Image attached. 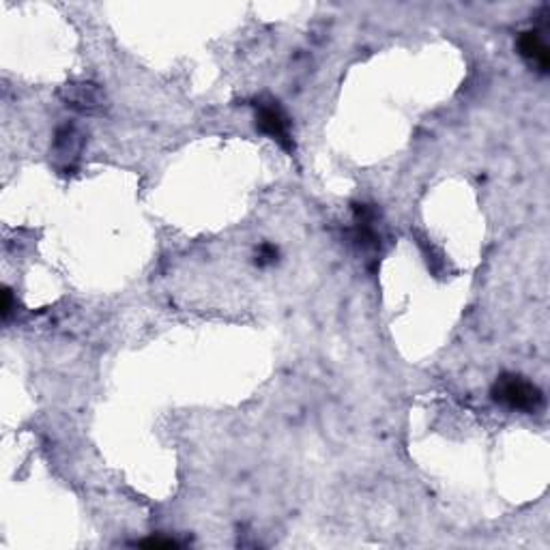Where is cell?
Returning a JSON list of instances; mask_svg holds the SVG:
<instances>
[{
    "label": "cell",
    "mask_w": 550,
    "mask_h": 550,
    "mask_svg": "<svg viewBox=\"0 0 550 550\" xmlns=\"http://www.w3.org/2000/svg\"><path fill=\"white\" fill-rule=\"evenodd\" d=\"M492 398L521 413H537L544 407L542 389L521 375H501L492 385Z\"/></svg>",
    "instance_id": "cell-1"
},
{
    "label": "cell",
    "mask_w": 550,
    "mask_h": 550,
    "mask_svg": "<svg viewBox=\"0 0 550 550\" xmlns=\"http://www.w3.org/2000/svg\"><path fill=\"white\" fill-rule=\"evenodd\" d=\"M256 127L275 140L282 149L292 151V138H291V121L282 108L278 106V101L273 100H259L256 101Z\"/></svg>",
    "instance_id": "cell-2"
},
{
    "label": "cell",
    "mask_w": 550,
    "mask_h": 550,
    "mask_svg": "<svg viewBox=\"0 0 550 550\" xmlns=\"http://www.w3.org/2000/svg\"><path fill=\"white\" fill-rule=\"evenodd\" d=\"M63 101L82 114H97L106 106L103 90L93 82H71L63 89Z\"/></svg>",
    "instance_id": "cell-3"
},
{
    "label": "cell",
    "mask_w": 550,
    "mask_h": 550,
    "mask_svg": "<svg viewBox=\"0 0 550 550\" xmlns=\"http://www.w3.org/2000/svg\"><path fill=\"white\" fill-rule=\"evenodd\" d=\"M516 50L531 67H534L535 71L548 73L550 50H548L546 39H544L542 30L534 28V30H524V33L518 35Z\"/></svg>",
    "instance_id": "cell-4"
},
{
    "label": "cell",
    "mask_w": 550,
    "mask_h": 550,
    "mask_svg": "<svg viewBox=\"0 0 550 550\" xmlns=\"http://www.w3.org/2000/svg\"><path fill=\"white\" fill-rule=\"evenodd\" d=\"M355 217H353V239L362 252H376L381 237L376 232V213L368 205H355Z\"/></svg>",
    "instance_id": "cell-5"
},
{
    "label": "cell",
    "mask_w": 550,
    "mask_h": 550,
    "mask_svg": "<svg viewBox=\"0 0 550 550\" xmlns=\"http://www.w3.org/2000/svg\"><path fill=\"white\" fill-rule=\"evenodd\" d=\"M84 144L82 133L78 132V127L73 125H63L58 127L57 133H54V157L65 166H69L71 162L78 160Z\"/></svg>",
    "instance_id": "cell-6"
},
{
    "label": "cell",
    "mask_w": 550,
    "mask_h": 550,
    "mask_svg": "<svg viewBox=\"0 0 550 550\" xmlns=\"http://www.w3.org/2000/svg\"><path fill=\"white\" fill-rule=\"evenodd\" d=\"M275 259H278V249L265 243V246H260L259 249V259H256V262H259V265H271Z\"/></svg>",
    "instance_id": "cell-7"
},
{
    "label": "cell",
    "mask_w": 550,
    "mask_h": 550,
    "mask_svg": "<svg viewBox=\"0 0 550 550\" xmlns=\"http://www.w3.org/2000/svg\"><path fill=\"white\" fill-rule=\"evenodd\" d=\"M9 312H11V292L5 291V303H3V316H5V319L9 316Z\"/></svg>",
    "instance_id": "cell-8"
}]
</instances>
